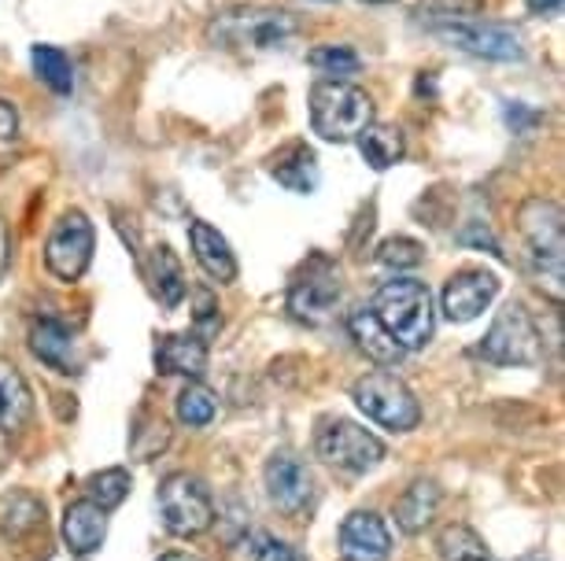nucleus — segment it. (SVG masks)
<instances>
[{"mask_svg": "<svg viewBox=\"0 0 565 561\" xmlns=\"http://www.w3.org/2000/svg\"><path fill=\"white\" fill-rule=\"evenodd\" d=\"M108 536V510H100L93 499H78L63 510V543L74 554H93Z\"/></svg>", "mask_w": 565, "mask_h": 561, "instance_id": "nucleus-18", "label": "nucleus"}, {"mask_svg": "<svg viewBox=\"0 0 565 561\" xmlns=\"http://www.w3.org/2000/svg\"><path fill=\"white\" fill-rule=\"evenodd\" d=\"M30 414H34V396H30L26 377L8 358H0V429L15 436L30 421Z\"/></svg>", "mask_w": 565, "mask_h": 561, "instance_id": "nucleus-20", "label": "nucleus"}, {"mask_svg": "<svg viewBox=\"0 0 565 561\" xmlns=\"http://www.w3.org/2000/svg\"><path fill=\"white\" fill-rule=\"evenodd\" d=\"M518 561H543V558H536V554H529V558H518Z\"/></svg>", "mask_w": 565, "mask_h": 561, "instance_id": "nucleus-42", "label": "nucleus"}, {"mask_svg": "<svg viewBox=\"0 0 565 561\" xmlns=\"http://www.w3.org/2000/svg\"><path fill=\"white\" fill-rule=\"evenodd\" d=\"M193 325L200 333V341H207V336H215L222 330V314H218V303L215 295L207 289H196V311H193Z\"/></svg>", "mask_w": 565, "mask_h": 561, "instance_id": "nucleus-34", "label": "nucleus"}, {"mask_svg": "<svg viewBox=\"0 0 565 561\" xmlns=\"http://www.w3.org/2000/svg\"><path fill=\"white\" fill-rule=\"evenodd\" d=\"M189 245H193V259L200 262V270L207 273L211 281L230 284L237 281V259L230 251V240L211 226V222H193L189 226Z\"/></svg>", "mask_w": 565, "mask_h": 561, "instance_id": "nucleus-15", "label": "nucleus"}, {"mask_svg": "<svg viewBox=\"0 0 565 561\" xmlns=\"http://www.w3.org/2000/svg\"><path fill=\"white\" fill-rule=\"evenodd\" d=\"M499 295V278L488 270H458L451 281L444 284V314L447 322H473V317H481L488 311V303H492Z\"/></svg>", "mask_w": 565, "mask_h": 561, "instance_id": "nucleus-13", "label": "nucleus"}, {"mask_svg": "<svg viewBox=\"0 0 565 561\" xmlns=\"http://www.w3.org/2000/svg\"><path fill=\"white\" fill-rule=\"evenodd\" d=\"M362 4H396V0H362Z\"/></svg>", "mask_w": 565, "mask_h": 561, "instance_id": "nucleus-40", "label": "nucleus"}, {"mask_svg": "<svg viewBox=\"0 0 565 561\" xmlns=\"http://www.w3.org/2000/svg\"><path fill=\"white\" fill-rule=\"evenodd\" d=\"M340 554L344 561H385L392 554L388 525L377 514H348L340 525Z\"/></svg>", "mask_w": 565, "mask_h": 561, "instance_id": "nucleus-14", "label": "nucleus"}, {"mask_svg": "<svg viewBox=\"0 0 565 561\" xmlns=\"http://www.w3.org/2000/svg\"><path fill=\"white\" fill-rule=\"evenodd\" d=\"M218 414V403H215V396L204 388V385H185L181 388V396H178V418L185 421L189 429H204L211 425Z\"/></svg>", "mask_w": 565, "mask_h": 561, "instance_id": "nucleus-27", "label": "nucleus"}, {"mask_svg": "<svg viewBox=\"0 0 565 561\" xmlns=\"http://www.w3.org/2000/svg\"><path fill=\"white\" fill-rule=\"evenodd\" d=\"M373 314L377 322L392 333L403 352H418L429 344L433 336V295L422 281L414 278H396L385 281L373 295Z\"/></svg>", "mask_w": 565, "mask_h": 561, "instance_id": "nucleus-3", "label": "nucleus"}, {"mask_svg": "<svg viewBox=\"0 0 565 561\" xmlns=\"http://www.w3.org/2000/svg\"><path fill=\"white\" fill-rule=\"evenodd\" d=\"M484 8V0H425L418 15H433V19H469Z\"/></svg>", "mask_w": 565, "mask_h": 561, "instance_id": "nucleus-35", "label": "nucleus"}, {"mask_svg": "<svg viewBox=\"0 0 565 561\" xmlns=\"http://www.w3.org/2000/svg\"><path fill=\"white\" fill-rule=\"evenodd\" d=\"M436 506H440V488L433 481H414L403 499L396 503V521L403 532H422L425 525L436 517Z\"/></svg>", "mask_w": 565, "mask_h": 561, "instance_id": "nucleus-23", "label": "nucleus"}, {"mask_svg": "<svg viewBox=\"0 0 565 561\" xmlns=\"http://www.w3.org/2000/svg\"><path fill=\"white\" fill-rule=\"evenodd\" d=\"M477 554H488V547L473 528L451 525L440 532V558L444 561H466V558H477Z\"/></svg>", "mask_w": 565, "mask_h": 561, "instance_id": "nucleus-29", "label": "nucleus"}, {"mask_svg": "<svg viewBox=\"0 0 565 561\" xmlns=\"http://www.w3.org/2000/svg\"><path fill=\"white\" fill-rule=\"evenodd\" d=\"M355 141H359L362 159H366L373 171H388V166H396L403 159V152H407L403 133L396 130V126H385V122H370Z\"/></svg>", "mask_w": 565, "mask_h": 561, "instance_id": "nucleus-22", "label": "nucleus"}, {"mask_svg": "<svg viewBox=\"0 0 565 561\" xmlns=\"http://www.w3.org/2000/svg\"><path fill=\"white\" fill-rule=\"evenodd\" d=\"M307 63H311L315 71H322V74H337V78H344V74H355L362 67V60L348 45H322V48H315L311 56H307Z\"/></svg>", "mask_w": 565, "mask_h": 561, "instance_id": "nucleus-32", "label": "nucleus"}, {"mask_svg": "<svg viewBox=\"0 0 565 561\" xmlns=\"http://www.w3.org/2000/svg\"><path fill=\"white\" fill-rule=\"evenodd\" d=\"M270 174L277 177V185H285L296 196H311L318 188V155L315 148H307L303 141H289L285 148H277L270 155Z\"/></svg>", "mask_w": 565, "mask_h": 561, "instance_id": "nucleus-16", "label": "nucleus"}, {"mask_svg": "<svg viewBox=\"0 0 565 561\" xmlns=\"http://www.w3.org/2000/svg\"><path fill=\"white\" fill-rule=\"evenodd\" d=\"M351 399L359 403L362 414L392 432H411L422 421L418 399L396 374H381L377 369V374L359 377L355 388H351Z\"/></svg>", "mask_w": 565, "mask_h": 561, "instance_id": "nucleus-5", "label": "nucleus"}, {"mask_svg": "<svg viewBox=\"0 0 565 561\" xmlns=\"http://www.w3.org/2000/svg\"><path fill=\"white\" fill-rule=\"evenodd\" d=\"M156 366L167 377H204L207 341H200L196 333H170L156 347Z\"/></svg>", "mask_w": 565, "mask_h": 561, "instance_id": "nucleus-17", "label": "nucleus"}, {"mask_svg": "<svg viewBox=\"0 0 565 561\" xmlns=\"http://www.w3.org/2000/svg\"><path fill=\"white\" fill-rule=\"evenodd\" d=\"M0 532L12 543H23L34 532H45V506H41L34 495H12L4 503V517H0Z\"/></svg>", "mask_w": 565, "mask_h": 561, "instance_id": "nucleus-24", "label": "nucleus"}, {"mask_svg": "<svg viewBox=\"0 0 565 561\" xmlns=\"http://www.w3.org/2000/svg\"><path fill=\"white\" fill-rule=\"evenodd\" d=\"M266 495H270V503L277 506L281 514H303L307 503H311L315 495V476L311 470L292 458V454H274L270 462H266Z\"/></svg>", "mask_w": 565, "mask_h": 561, "instance_id": "nucleus-12", "label": "nucleus"}, {"mask_svg": "<svg viewBox=\"0 0 565 561\" xmlns=\"http://www.w3.org/2000/svg\"><path fill=\"white\" fill-rule=\"evenodd\" d=\"M562 222H565L562 207L547 196H532L518 211L529 273L551 300H562L565 295V226Z\"/></svg>", "mask_w": 565, "mask_h": 561, "instance_id": "nucleus-1", "label": "nucleus"}, {"mask_svg": "<svg viewBox=\"0 0 565 561\" xmlns=\"http://www.w3.org/2000/svg\"><path fill=\"white\" fill-rule=\"evenodd\" d=\"M529 12L532 15H558L562 0H529Z\"/></svg>", "mask_w": 565, "mask_h": 561, "instance_id": "nucleus-37", "label": "nucleus"}, {"mask_svg": "<svg viewBox=\"0 0 565 561\" xmlns=\"http://www.w3.org/2000/svg\"><path fill=\"white\" fill-rule=\"evenodd\" d=\"M159 561H200L196 554H181V550H174V554H163Z\"/></svg>", "mask_w": 565, "mask_h": 561, "instance_id": "nucleus-39", "label": "nucleus"}, {"mask_svg": "<svg viewBox=\"0 0 565 561\" xmlns=\"http://www.w3.org/2000/svg\"><path fill=\"white\" fill-rule=\"evenodd\" d=\"M507 122L514 126V133H529L532 126L540 122V115L536 111H525V104H510V108H507Z\"/></svg>", "mask_w": 565, "mask_h": 561, "instance_id": "nucleus-36", "label": "nucleus"}, {"mask_svg": "<svg viewBox=\"0 0 565 561\" xmlns=\"http://www.w3.org/2000/svg\"><path fill=\"white\" fill-rule=\"evenodd\" d=\"M126 495H130V473L126 470H104L89 481V499L100 506V510H111L119 506Z\"/></svg>", "mask_w": 565, "mask_h": 561, "instance_id": "nucleus-30", "label": "nucleus"}, {"mask_svg": "<svg viewBox=\"0 0 565 561\" xmlns=\"http://www.w3.org/2000/svg\"><path fill=\"white\" fill-rule=\"evenodd\" d=\"M152 289L159 295V303L170 306V311L185 300V273H181V262L167 245H159L152 251Z\"/></svg>", "mask_w": 565, "mask_h": 561, "instance_id": "nucleus-26", "label": "nucleus"}, {"mask_svg": "<svg viewBox=\"0 0 565 561\" xmlns=\"http://www.w3.org/2000/svg\"><path fill=\"white\" fill-rule=\"evenodd\" d=\"M159 514H163L167 532L181 539L204 536L215 525V503H211L204 484L189 473H170L159 484Z\"/></svg>", "mask_w": 565, "mask_h": 561, "instance_id": "nucleus-7", "label": "nucleus"}, {"mask_svg": "<svg viewBox=\"0 0 565 561\" xmlns=\"http://www.w3.org/2000/svg\"><path fill=\"white\" fill-rule=\"evenodd\" d=\"M296 34H300L296 15L285 12V8H266V4L226 8L207 26V37L218 48L230 52H274L289 45Z\"/></svg>", "mask_w": 565, "mask_h": 561, "instance_id": "nucleus-2", "label": "nucleus"}, {"mask_svg": "<svg viewBox=\"0 0 565 561\" xmlns=\"http://www.w3.org/2000/svg\"><path fill=\"white\" fill-rule=\"evenodd\" d=\"M30 63H34V74L45 86L56 93V97H67L74 89V67L71 56L56 45H34L30 48Z\"/></svg>", "mask_w": 565, "mask_h": 561, "instance_id": "nucleus-25", "label": "nucleus"}, {"mask_svg": "<svg viewBox=\"0 0 565 561\" xmlns=\"http://www.w3.org/2000/svg\"><path fill=\"white\" fill-rule=\"evenodd\" d=\"M477 352L495 366H540L543 363V341L521 303H507L503 311L495 314L492 330L484 333Z\"/></svg>", "mask_w": 565, "mask_h": 561, "instance_id": "nucleus-6", "label": "nucleus"}, {"mask_svg": "<svg viewBox=\"0 0 565 561\" xmlns=\"http://www.w3.org/2000/svg\"><path fill=\"white\" fill-rule=\"evenodd\" d=\"M429 30L436 37H444L447 45L469 52V56L495 63L521 60V37L507 26L477 23V19H429Z\"/></svg>", "mask_w": 565, "mask_h": 561, "instance_id": "nucleus-9", "label": "nucleus"}, {"mask_svg": "<svg viewBox=\"0 0 565 561\" xmlns=\"http://www.w3.org/2000/svg\"><path fill=\"white\" fill-rule=\"evenodd\" d=\"M422 259H425V248L411 237H388V240H381V248H377V262L388 270H411V267H418Z\"/></svg>", "mask_w": 565, "mask_h": 561, "instance_id": "nucleus-31", "label": "nucleus"}, {"mask_svg": "<svg viewBox=\"0 0 565 561\" xmlns=\"http://www.w3.org/2000/svg\"><path fill=\"white\" fill-rule=\"evenodd\" d=\"M19 155V111L15 104L0 100V171L15 163Z\"/></svg>", "mask_w": 565, "mask_h": 561, "instance_id": "nucleus-33", "label": "nucleus"}, {"mask_svg": "<svg viewBox=\"0 0 565 561\" xmlns=\"http://www.w3.org/2000/svg\"><path fill=\"white\" fill-rule=\"evenodd\" d=\"M466 561H495L492 554H477V558H466Z\"/></svg>", "mask_w": 565, "mask_h": 561, "instance_id": "nucleus-41", "label": "nucleus"}, {"mask_svg": "<svg viewBox=\"0 0 565 561\" xmlns=\"http://www.w3.org/2000/svg\"><path fill=\"white\" fill-rule=\"evenodd\" d=\"M30 352L56 374H78V358H74V336L56 317H38L30 325Z\"/></svg>", "mask_w": 565, "mask_h": 561, "instance_id": "nucleus-19", "label": "nucleus"}, {"mask_svg": "<svg viewBox=\"0 0 565 561\" xmlns=\"http://www.w3.org/2000/svg\"><path fill=\"white\" fill-rule=\"evenodd\" d=\"M93 245H97V233H93V222L82 215V211H63L56 229L49 233L45 245V267L52 278L60 281H78L93 262Z\"/></svg>", "mask_w": 565, "mask_h": 561, "instance_id": "nucleus-8", "label": "nucleus"}, {"mask_svg": "<svg viewBox=\"0 0 565 561\" xmlns=\"http://www.w3.org/2000/svg\"><path fill=\"white\" fill-rule=\"evenodd\" d=\"M373 122V100L351 82L326 78L311 89V130L329 144H344Z\"/></svg>", "mask_w": 565, "mask_h": 561, "instance_id": "nucleus-4", "label": "nucleus"}, {"mask_svg": "<svg viewBox=\"0 0 565 561\" xmlns=\"http://www.w3.org/2000/svg\"><path fill=\"white\" fill-rule=\"evenodd\" d=\"M233 558L237 561H292V550L274 539L270 532H244L237 543H233Z\"/></svg>", "mask_w": 565, "mask_h": 561, "instance_id": "nucleus-28", "label": "nucleus"}, {"mask_svg": "<svg viewBox=\"0 0 565 561\" xmlns=\"http://www.w3.org/2000/svg\"><path fill=\"white\" fill-rule=\"evenodd\" d=\"M318 454H322L329 465H337V470L370 473L385 458V443L362 425H355V421L340 418V421H329V425L318 432Z\"/></svg>", "mask_w": 565, "mask_h": 561, "instance_id": "nucleus-11", "label": "nucleus"}, {"mask_svg": "<svg viewBox=\"0 0 565 561\" xmlns=\"http://www.w3.org/2000/svg\"><path fill=\"white\" fill-rule=\"evenodd\" d=\"M8 262H12V240H8V229H4V222H0V278H4Z\"/></svg>", "mask_w": 565, "mask_h": 561, "instance_id": "nucleus-38", "label": "nucleus"}, {"mask_svg": "<svg viewBox=\"0 0 565 561\" xmlns=\"http://www.w3.org/2000/svg\"><path fill=\"white\" fill-rule=\"evenodd\" d=\"M348 330H351V341L359 344V352H366L377 366H396L399 358L407 355L396 341H392V333L385 325L377 322V314L366 311V306L348 317Z\"/></svg>", "mask_w": 565, "mask_h": 561, "instance_id": "nucleus-21", "label": "nucleus"}, {"mask_svg": "<svg viewBox=\"0 0 565 561\" xmlns=\"http://www.w3.org/2000/svg\"><path fill=\"white\" fill-rule=\"evenodd\" d=\"M340 303V273L329 259H311L289 289V311L303 325H326Z\"/></svg>", "mask_w": 565, "mask_h": 561, "instance_id": "nucleus-10", "label": "nucleus"}]
</instances>
